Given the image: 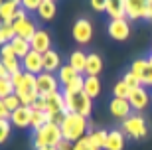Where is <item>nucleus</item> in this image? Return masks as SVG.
<instances>
[{
    "label": "nucleus",
    "instance_id": "nucleus-1",
    "mask_svg": "<svg viewBox=\"0 0 152 150\" xmlns=\"http://www.w3.org/2000/svg\"><path fill=\"white\" fill-rule=\"evenodd\" d=\"M10 81L14 85V95H16L20 103L26 107H32L38 99V87H36V75H30L26 71H18L10 75Z\"/></svg>",
    "mask_w": 152,
    "mask_h": 150
},
{
    "label": "nucleus",
    "instance_id": "nucleus-2",
    "mask_svg": "<svg viewBox=\"0 0 152 150\" xmlns=\"http://www.w3.org/2000/svg\"><path fill=\"white\" fill-rule=\"evenodd\" d=\"M59 128H61L63 140L75 144L77 140H81L85 134H87V130H89V121L85 117H81V115H77V113H67V115L63 117Z\"/></svg>",
    "mask_w": 152,
    "mask_h": 150
},
{
    "label": "nucleus",
    "instance_id": "nucleus-3",
    "mask_svg": "<svg viewBox=\"0 0 152 150\" xmlns=\"http://www.w3.org/2000/svg\"><path fill=\"white\" fill-rule=\"evenodd\" d=\"M34 148H57L59 142L63 140V134H61V128L59 124H53V122H48L45 127H42L39 130H36L34 136Z\"/></svg>",
    "mask_w": 152,
    "mask_h": 150
},
{
    "label": "nucleus",
    "instance_id": "nucleus-4",
    "mask_svg": "<svg viewBox=\"0 0 152 150\" xmlns=\"http://www.w3.org/2000/svg\"><path fill=\"white\" fill-rule=\"evenodd\" d=\"M63 99H65L67 113H77V115H81L85 119L91 117V113H93V99H89L83 91L81 93H63Z\"/></svg>",
    "mask_w": 152,
    "mask_h": 150
},
{
    "label": "nucleus",
    "instance_id": "nucleus-5",
    "mask_svg": "<svg viewBox=\"0 0 152 150\" xmlns=\"http://www.w3.org/2000/svg\"><path fill=\"white\" fill-rule=\"evenodd\" d=\"M121 130L124 132V136H129L132 140H142L148 136V124L146 119L142 117L140 113H132L129 119H124L123 124H121Z\"/></svg>",
    "mask_w": 152,
    "mask_h": 150
},
{
    "label": "nucleus",
    "instance_id": "nucleus-6",
    "mask_svg": "<svg viewBox=\"0 0 152 150\" xmlns=\"http://www.w3.org/2000/svg\"><path fill=\"white\" fill-rule=\"evenodd\" d=\"M71 36H73V40L79 45L89 44L91 38H93V24H91L87 18H77L75 24H73V28H71Z\"/></svg>",
    "mask_w": 152,
    "mask_h": 150
},
{
    "label": "nucleus",
    "instance_id": "nucleus-7",
    "mask_svg": "<svg viewBox=\"0 0 152 150\" xmlns=\"http://www.w3.org/2000/svg\"><path fill=\"white\" fill-rule=\"evenodd\" d=\"M36 87H38V93L44 95V97L45 95L56 93V91H61L56 73H45V71H42L39 75H36Z\"/></svg>",
    "mask_w": 152,
    "mask_h": 150
},
{
    "label": "nucleus",
    "instance_id": "nucleus-8",
    "mask_svg": "<svg viewBox=\"0 0 152 150\" xmlns=\"http://www.w3.org/2000/svg\"><path fill=\"white\" fill-rule=\"evenodd\" d=\"M0 63L8 69V73H10V75H14V73H18V71H22V59H20V57H16V53L12 51L10 44L0 48Z\"/></svg>",
    "mask_w": 152,
    "mask_h": 150
},
{
    "label": "nucleus",
    "instance_id": "nucleus-9",
    "mask_svg": "<svg viewBox=\"0 0 152 150\" xmlns=\"http://www.w3.org/2000/svg\"><path fill=\"white\" fill-rule=\"evenodd\" d=\"M107 32L109 36L117 42H124L130 36V22L129 18H121V20H111L107 24Z\"/></svg>",
    "mask_w": 152,
    "mask_h": 150
},
{
    "label": "nucleus",
    "instance_id": "nucleus-10",
    "mask_svg": "<svg viewBox=\"0 0 152 150\" xmlns=\"http://www.w3.org/2000/svg\"><path fill=\"white\" fill-rule=\"evenodd\" d=\"M150 101H152V95H148L144 85L134 87L129 95V103H130V107H132V111H144Z\"/></svg>",
    "mask_w": 152,
    "mask_h": 150
},
{
    "label": "nucleus",
    "instance_id": "nucleus-11",
    "mask_svg": "<svg viewBox=\"0 0 152 150\" xmlns=\"http://www.w3.org/2000/svg\"><path fill=\"white\" fill-rule=\"evenodd\" d=\"M30 48L34 51H38V53H42L44 56L45 51L51 50V36L48 30L44 28H38L36 30V34L32 36V40H30Z\"/></svg>",
    "mask_w": 152,
    "mask_h": 150
},
{
    "label": "nucleus",
    "instance_id": "nucleus-12",
    "mask_svg": "<svg viewBox=\"0 0 152 150\" xmlns=\"http://www.w3.org/2000/svg\"><path fill=\"white\" fill-rule=\"evenodd\" d=\"M148 0H124V14L129 20H140L146 18Z\"/></svg>",
    "mask_w": 152,
    "mask_h": 150
},
{
    "label": "nucleus",
    "instance_id": "nucleus-13",
    "mask_svg": "<svg viewBox=\"0 0 152 150\" xmlns=\"http://www.w3.org/2000/svg\"><path fill=\"white\" fill-rule=\"evenodd\" d=\"M32 115H34V109L22 105L20 109H16L14 113H10L12 127H16V128H30V124H32Z\"/></svg>",
    "mask_w": 152,
    "mask_h": 150
},
{
    "label": "nucleus",
    "instance_id": "nucleus-14",
    "mask_svg": "<svg viewBox=\"0 0 152 150\" xmlns=\"http://www.w3.org/2000/svg\"><path fill=\"white\" fill-rule=\"evenodd\" d=\"M22 71L30 73V75H39L44 71V59H42V53L38 51H30L28 56L22 59Z\"/></svg>",
    "mask_w": 152,
    "mask_h": 150
},
{
    "label": "nucleus",
    "instance_id": "nucleus-15",
    "mask_svg": "<svg viewBox=\"0 0 152 150\" xmlns=\"http://www.w3.org/2000/svg\"><path fill=\"white\" fill-rule=\"evenodd\" d=\"M109 111H111V115L115 119L124 121V119H129L132 115V107H130L129 99H117V97H113L111 103H109Z\"/></svg>",
    "mask_w": 152,
    "mask_h": 150
},
{
    "label": "nucleus",
    "instance_id": "nucleus-16",
    "mask_svg": "<svg viewBox=\"0 0 152 150\" xmlns=\"http://www.w3.org/2000/svg\"><path fill=\"white\" fill-rule=\"evenodd\" d=\"M12 28H14V32H16V36L18 38H22V40H32V36L36 34V24H34V20L30 16H24V18H20V20H16V22L12 24Z\"/></svg>",
    "mask_w": 152,
    "mask_h": 150
},
{
    "label": "nucleus",
    "instance_id": "nucleus-17",
    "mask_svg": "<svg viewBox=\"0 0 152 150\" xmlns=\"http://www.w3.org/2000/svg\"><path fill=\"white\" fill-rule=\"evenodd\" d=\"M42 59H44V71L45 73H57L59 67L63 65L61 63V56H59L56 50L45 51L44 56H42Z\"/></svg>",
    "mask_w": 152,
    "mask_h": 150
},
{
    "label": "nucleus",
    "instance_id": "nucleus-18",
    "mask_svg": "<svg viewBox=\"0 0 152 150\" xmlns=\"http://www.w3.org/2000/svg\"><path fill=\"white\" fill-rule=\"evenodd\" d=\"M126 138H124L123 130H109L107 134V142H105V150H124Z\"/></svg>",
    "mask_w": 152,
    "mask_h": 150
},
{
    "label": "nucleus",
    "instance_id": "nucleus-19",
    "mask_svg": "<svg viewBox=\"0 0 152 150\" xmlns=\"http://www.w3.org/2000/svg\"><path fill=\"white\" fill-rule=\"evenodd\" d=\"M103 71V57L99 53H87V65H85V75L99 77Z\"/></svg>",
    "mask_w": 152,
    "mask_h": 150
},
{
    "label": "nucleus",
    "instance_id": "nucleus-20",
    "mask_svg": "<svg viewBox=\"0 0 152 150\" xmlns=\"http://www.w3.org/2000/svg\"><path fill=\"white\" fill-rule=\"evenodd\" d=\"M20 8V2H4L0 4V18L4 24H14L16 22V14Z\"/></svg>",
    "mask_w": 152,
    "mask_h": 150
},
{
    "label": "nucleus",
    "instance_id": "nucleus-21",
    "mask_svg": "<svg viewBox=\"0 0 152 150\" xmlns=\"http://www.w3.org/2000/svg\"><path fill=\"white\" fill-rule=\"evenodd\" d=\"M39 16V20H44V22H51L57 14V6H56V0H44L42 4H39L38 12H36Z\"/></svg>",
    "mask_w": 152,
    "mask_h": 150
},
{
    "label": "nucleus",
    "instance_id": "nucleus-22",
    "mask_svg": "<svg viewBox=\"0 0 152 150\" xmlns=\"http://www.w3.org/2000/svg\"><path fill=\"white\" fill-rule=\"evenodd\" d=\"M107 134L109 130H103V128H89L87 130V138L97 150H105V142H107Z\"/></svg>",
    "mask_w": 152,
    "mask_h": 150
},
{
    "label": "nucleus",
    "instance_id": "nucleus-23",
    "mask_svg": "<svg viewBox=\"0 0 152 150\" xmlns=\"http://www.w3.org/2000/svg\"><path fill=\"white\" fill-rule=\"evenodd\" d=\"M69 65L73 67L75 71L79 73V75H85V65H87V53L81 50H75L71 51V56H69Z\"/></svg>",
    "mask_w": 152,
    "mask_h": 150
},
{
    "label": "nucleus",
    "instance_id": "nucleus-24",
    "mask_svg": "<svg viewBox=\"0 0 152 150\" xmlns=\"http://www.w3.org/2000/svg\"><path fill=\"white\" fill-rule=\"evenodd\" d=\"M83 93L87 95L89 99L99 97V95H101V79H99V77H91V75H85Z\"/></svg>",
    "mask_w": 152,
    "mask_h": 150
},
{
    "label": "nucleus",
    "instance_id": "nucleus-25",
    "mask_svg": "<svg viewBox=\"0 0 152 150\" xmlns=\"http://www.w3.org/2000/svg\"><path fill=\"white\" fill-rule=\"evenodd\" d=\"M105 12L111 16V20L126 18V14H124V0H107V10Z\"/></svg>",
    "mask_w": 152,
    "mask_h": 150
},
{
    "label": "nucleus",
    "instance_id": "nucleus-26",
    "mask_svg": "<svg viewBox=\"0 0 152 150\" xmlns=\"http://www.w3.org/2000/svg\"><path fill=\"white\" fill-rule=\"evenodd\" d=\"M77 75H79V73L75 71V69L69 65V63H63V65L59 67V71L56 73V77H57V81H59V85H63V87H65L67 83H71V81H73Z\"/></svg>",
    "mask_w": 152,
    "mask_h": 150
},
{
    "label": "nucleus",
    "instance_id": "nucleus-27",
    "mask_svg": "<svg viewBox=\"0 0 152 150\" xmlns=\"http://www.w3.org/2000/svg\"><path fill=\"white\" fill-rule=\"evenodd\" d=\"M10 48H12V51L16 53V57H20V59H24V57H26L30 51H32L28 40H22V38H18V36L10 42Z\"/></svg>",
    "mask_w": 152,
    "mask_h": 150
},
{
    "label": "nucleus",
    "instance_id": "nucleus-28",
    "mask_svg": "<svg viewBox=\"0 0 152 150\" xmlns=\"http://www.w3.org/2000/svg\"><path fill=\"white\" fill-rule=\"evenodd\" d=\"M129 71L142 83V79H144V75H146V71H148V57H138V59H134Z\"/></svg>",
    "mask_w": 152,
    "mask_h": 150
},
{
    "label": "nucleus",
    "instance_id": "nucleus-29",
    "mask_svg": "<svg viewBox=\"0 0 152 150\" xmlns=\"http://www.w3.org/2000/svg\"><path fill=\"white\" fill-rule=\"evenodd\" d=\"M50 122V119H48V113L45 111H34V115H32V124H30V128L32 130H39L42 127H45Z\"/></svg>",
    "mask_w": 152,
    "mask_h": 150
},
{
    "label": "nucleus",
    "instance_id": "nucleus-30",
    "mask_svg": "<svg viewBox=\"0 0 152 150\" xmlns=\"http://www.w3.org/2000/svg\"><path fill=\"white\" fill-rule=\"evenodd\" d=\"M83 85H85V75H77L71 83H67L63 87L61 93H81L83 91Z\"/></svg>",
    "mask_w": 152,
    "mask_h": 150
},
{
    "label": "nucleus",
    "instance_id": "nucleus-31",
    "mask_svg": "<svg viewBox=\"0 0 152 150\" xmlns=\"http://www.w3.org/2000/svg\"><path fill=\"white\" fill-rule=\"evenodd\" d=\"M14 38H16V32L12 28V24H4L0 28V45H8Z\"/></svg>",
    "mask_w": 152,
    "mask_h": 150
},
{
    "label": "nucleus",
    "instance_id": "nucleus-32",
    "mask_svg": "<svg viewBox=\"0 0 152 150\" xmlns=\"http://www.w3.org/2000/svg\"><path fill=\"white\" fill-rule=\"evenodd\" d=\"M130 91H132V89H130L129 85L124 83L123 79H121V81H118V83H117V85L113 87V95L117 97V99H129Z\"/></svg>",
    "mask_w": 152,
    "mask_h": 150
},
{
    "label": "nucleus",
    "instance_id": "nucleus-33",
    "mask_svg": "<svg viewBox=\"0 0 152 150\" xmlns=\"http://www.w3.org/2000/svg\"><path fill=\"white\" fill-rule=\"evenodd\" d=\"M12 122L8 121V119H4V121H0V144H4L6 140L10 138V134H12Z\"/></svg>",
    "mask_w": 152,
    "mask_h": 150
},
{
    "label": "nucleus",
    "instance_id": "nucleus-34",
    "mask_svg": "<svg viewBox=\"0 0 152 150\" xmlns=\"http://www.w3.org/2000/svg\"><path fill=\"white\" fill-rule=\"evenodd\" d=\"M14 95V85H12L10 79H0V99H6Z\"/></svg>",
    "mask_w": 152,
    "mask_h": 150
},
{
    "label": "nucleus",
    "instance_id": "nucleus-35",
    "mask_svg": "<svg viewBox=\"0 0 152 150\" xmlns=\"http://www.w3.org/2000/svg\"><path fill=\"white\" fill-rule=\"evenodd\" d=\"M4 101V105H6V109L10 113H14L16 109H20L22 107V103H20V99H18L16 95H10V97H6V99H2Z\"/></svg>",
    "mask_w": 152,
    "mask_h": 150
},
{
    "label": "nucleus",
    "instance_id": "nucleus-36",
    "mask_svg": "<svg viewBox=\"0 0 152 150\" xmlns=\"http://www.w3.org/2000/svg\"><path fill=\"white\" fill-rule=\"evenodd\" d=\"M42 2H44V0H20V6H22L26 12H38Z\"/></svg>",
    "mask_w": 152,
    "mask_h": 150
},
{
    "label": "nucleus",
    "instance_id": "nucleus-37",
    "mask_svg": "<svg viewBox=\"0 0 152 150\" xmlns=\"http://www.w3.org/2000/svg\"><path fill=\"white\" fill-rule=\"evenodd\" d=\"M73 150H97V148H95V146H93V144L89 142L87 134H85L83 138H81V140H77V142L73 144Z\"/></svg>",
    "mask_w": 152,
    "mask_h": 150
},
{
    "label": "nucleus",
    "instance_id": "nucleus-38",
    "mask_svg": "<svg viewBox=\"0 0 152 150\" xmlns=\"http://www.w3.org/2000/svg\"><path fill=\"white\" fill-rule=\"evenodd\" d=\"M123 81H124V83H126V85H129L130 89H134V87H140V85H142L140 81H138V79H136V77H134V75H132V73H130V71H126V73H124Z\"/></svg>",
    "mask_w": 152,
    "mask_h": 150
},
{
    "label": "nucleus",
    "instance_id": "nucleus-39",
    "mask_svg": "<svg viewBox=\"0 0 152 150\" xmlns=\"http://www.w3.org/2000/svg\"><path fill=\"white\" fill-rule=\"evenodd\" d=\"M142 85L144 87H152V53L148 56V71H146V75H144V79H142Z\"/></svg>",
    "mask_w": 152,
    "mask_h": 150
},
{
    "label": "nucleus",
    "instance_id": "nucleus-40",
    "mask_svg": "<svg viewBox=\"0 0 152 150\" xmlns=\"http://www.w3.org/2000/svg\"><path fill=\"white\" fill-rule=\"evenodd\" d=\"M91 8L95 12H105L107 10V0H91Z\"/></svg>",
    "mask_w": 152,
    "mask_h": 150
},
{
    "label": "nucleus",
    "instance_id": "nucleus-41",
    "mask_svg": "<svg viewBox=\"0 0 152 150\" xmlns=\"http://www.w3.org/2000/svg\"><path fill=\"white\" fill-rule=\"evenodd\" d=\"M32 109H34V111H45V97L44 95H38V99H36V103L32 105Z\"/></svg>",
    "mask_w": 152,
    "mask_h": 150
},
{
    "label": "nucleus",
    "instance_id": "nucleus-42",
    "mask_svg": "<svg viewBox=\"0 0 152 150\" xmlns=\"http://www.w3.org/2000/svg\"><path fill=\"white\" fill-rule=\"evenodd\" d=\"M4 119H8V121H10V111L6 109L4 101L0 99V121H4Z\"/></svg>",
    "mask_w": 152,
    "mask_h": 150
},
{
    "label": "nucleus",
    "instance_id": "nucleus-43",
    "mask_svg": "<svg viewBox=\"0 0 152 150\" xmlns=\"http://www.w3.org/2000/svg\"><path fill=\"white\" fill-rule=\"evenodd\" d=\"M0 79H10V73H8V69L2 63H0Z\"/></svg>",
    "mask_w": 152,
    "mask_h": 150
},
{
    "label": "nucleus",
    "instance_id": "nucleus-44",
    "mask_svg": "<svg viewBox=\"0 0 152 150\" xmlns=\"http://www.w3.org/2000/svg\"><path fill=\"white\" fill-rule=\"evenodd\" d=\"M4 2H20V0H0V4H4Z\"/></svg>",
    "mask_w": 152,
    "mask_h": 150
},
{
    "label": "nucleus",
    "instance_id": "nucleus-45",
    "mask_svg": "<svg viewBox=\"0 0 152 150\" xmlns=\"http://www.w3.org/2000/svg\"><path fill=\"white\" fill-rule=\"evenodd\" d=\"M38 150H57V148H38Z\"/></svg>",
    "mask_w": 152,
    "mask_h": 150
},
{
    "label": "nucleus",
    "instance_id": "nucleus-46",
    "mask_svg": "<svg viewBox=\"0 0 152 150\" xmlns=\"http://www.w3.org/2000/svg\"><path fill=\"white\" fill-rule=\"evenodd\" d=\"M2 26H4V22H2V18H0V28H2Z\"/></svg>",
    "mask_w": 152,
    "mask_h": 150
}]
</instances>
